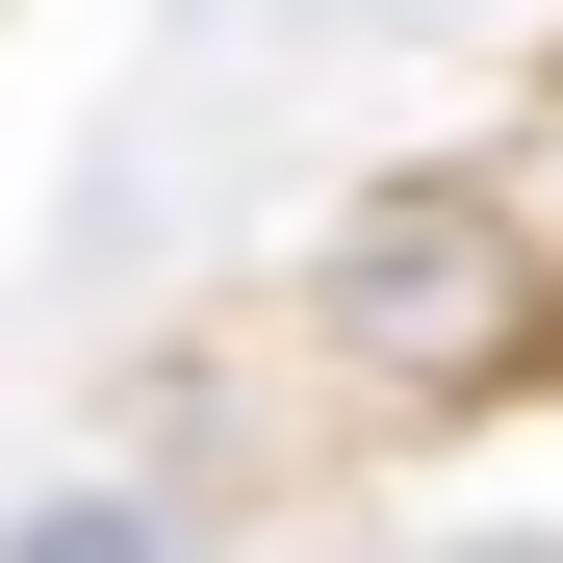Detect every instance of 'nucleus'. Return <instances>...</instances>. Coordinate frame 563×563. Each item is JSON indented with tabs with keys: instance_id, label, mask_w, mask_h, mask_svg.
I'll return each mask as SVG.
<instances>
[{
	"instance_id": "nucleus-3",
	"label": "nucleus",
	"mask_w": 563,
	"mask_h": 563,
	"mask_svg": "<svg viewBox=\"0 0 563 563\" xmlns=\"http://www.w3.org/2000/svg\"><path fill=\"white\" fill-rule=\"evenodd\" d=\"M461 563H538V538H461Z\"/></svg>"
},
{
	"instance_id": "nucleus-1",
	"label": "nucleus",
	"mask_w": 563,
	"mask_h": 563,
	"mask_svg": "<svg viewBox=\"0 0 563 563\" xmlns=\"http://www.w3.org/2000/svg\"><path fill=\"white\" fill-rule=\"evenodd\" d=\"M333 333L385 358V385H512L538 358V282H512L487 206H358L333 231Z\"/></svg>"
},
{
	"instance_id": "nucleus-2",
	"label": "nucleus",
	"mask_w": 563,
	"mask_h": 563,
	"mask_svg": "<svg viewBox=\"0 0 563 563\" xmlns=\"http://www.w3.org/2000/svg\"><path fill=\"white\" fill-rule=\"evenodd\" d=\"M0 563H179V538H154L129 487H52V512H26V538H0Z\"/></svg>"
}]
</instances>
